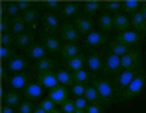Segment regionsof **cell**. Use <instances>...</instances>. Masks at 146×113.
Segmentation results:
<instances>
[{
	"instance_id": "cell-9",
	"label": "cell",
	"mask_w": 146,
	"mask_h": 113,
	"mask_svg": "<svg viewBox=\"0 0 146 113\" xmlns=\"http://www.w3.org/2000/svg\"><path fill=\"white\" fill-rule=\"evenodd\" d=\"M40 42L43 43V47L46 48V52H48L50 55H56V53H60L62 48H63V43H62L60 37L52 35V33H45V32H43L42 37H40Z\"/></svg>"
},
{
	"instance_id": "cell-8",
	"label": "cell",
	"mask_w": 146,
	"mask_h": 113,
	"mask_svg": "<svg viewBox=\"0 0 146 113\" xmlns=\"http://www.w3.org/2000/svg\"><path fill=\"white\" fill-rule=\"evenodd\" d=\"M106 42H108V35L105 32H101V30H93L90 35H86L83 38V45L88 50H93L96 47H105Z\"/></svg>"
},
{
	"instance_id": "cell-42",
	"label": "cell",
	"mask_w": 146,
	"mask_h": 113,
	"mask_svg": "<svg viewBox=\"0 0 146 113\" xmlns=\"http://www.w3.org/2000/svg\"><path fill=\"white\" fill-rule=\"evenodd\" d=\"M86 83H75L70 88V93L75 95V98H80V96H85V92H86Z\"/></svg>"
},
{
	"instance_id": "cell-2",
	"label": "cell",
	"mask_w": 146,
	"mask_h": 113,
	"mask_svg": "<svg viewBox=\"0 0 146 113\" xmlns=\"http://www.w3.org/2000/svg\"><path fill=\"white\" fill-rule=\"evenodd\" d=\"M143 66L139 68H131V70H123L118 76L111 78V83L115 86V93H116V103H123V95L128 90V86L131 85V82L136 78V75L141 72Z\"/></svg>"
},
{
	"instance_id": "cell-46",
	"label": "cell",
	"mask_w": 146,
	"mask_h": 113,
	"mask_svg": "<svg viewBox=\"0 0 146 113\" xmlns=\"http://www.w3.org/2000/svg\"><path fill=\"white\" fill-rule=\"evenodd\" d=\"M0 43H2V47H12V45H15V37L12 33H3L0 37Z\"/></svg>"
},
{
	"instance_id": "cell-39",
	"label": "cell",
	"mask_w": 146,
	"mask_h": 113,
	"mask_svg": "<svg viewBox=\"0 0 146 113\" xmlns=\"http://www.w3.org/2000/svg\"><path fill=\"white\" fill-rule=\"evenodd\" d=\"M17 5L20 12H27V10H32V9H40V2H33V0H17Z\"/></svg>"
},
{
	"instance_id": "cell-52",
	"label": "cell",
	"mask_w": 146,
	"mask_h": 113,
	"mask_svg": "<svg viewBox=\"0 0 146 113\" xmlns=\"http://www.w3.org/2000/svg\"><path fill=\"white\" fill-rule=\"evenodd\" d=\"M141 12H143V15L146 19V2H143V5H141Z\"/></svg>"
},
{
	"instance_id": "cell-40",
	"label": "cell",
	"mask_w": 146,
	"mask_h": 113,
	"mask_svg": "<svg viewBox=\"0 0 146 113\" xmlns=\"http://www.w3.org/2000/svg\"><path fill=\"white\" fill-rule=\"evenodd\" d=\"M0 33H12V19L7 15L0 17Z\"/></svg>"
},
{
	"instance_id": "cell-11",
	"label": "cell",
	"mask_w": 146,
	"mask_h": 113,
	"mask_svg": "<svg viewBox=\"0 0 146 113\" xmlns=\"http://www.w3.org/2000/svg\"><path fill=\"white\" fill-rule=\"evenodd\" d=\"M42 25H43L45 33H52V35H55V32H60V28H62L58 15L52 13V12L42 13Z\"/></svg>"
},
{
	"instance_id": "cell-17",
	"label": "cell",
	"mask_w": 146,
	"mask_h": 113,
	"mask_svg": "<svg viewBox=\"0 0 146 113\" xmlns=\"http://www.w3.org/2000/svg\"><path fill=\"white\" fill-rule=\"evenodd\" d=\"M25 55H27V58H32V60L38 62V60L46 58L48 52H46V48L43 47L42 42H33L28 48H25Z\"/></svg>"
},
{
	"instance_id": "cell-16",
	"label": "cell",
	"mask_w": 146,
	"mask_h": 113,
	"mask_svg": "<svg viewBox=\"0 0 146 113\" xmlns=\"http://www.w3.org/2000/svg\"><path fill=\"white\" fill-rule=\"evenodd\" d=\"M80 12H83V3H80V2H65L60 12H58V15H62L63 19H76V17H80Z\"/></svg>"
},
{
	"instance_id": "cell-20",
	"label": "cell",
	"mask_w": 146,
	"mask_h": 113,
	"mask_svg": "<svg viewBox=\"0 0 146 113\" xmlns=\"http://www.w3.org/2000/svg\"><path fill=\"white\" fill-rule=\"evenodd\" d=\"M68 93H70V88H66V86H63V85H58L56 88H53V90H50V93H48V98L53 102L55 105H62L70 98L68 96Z\"/></svg>"
},
{
	"instance_id": "cell-19",
	"label": "cell",
	"mask_w": 146,
	"mask_h": 113,
	"mask_svg": "<svg viewBox=\"0 0 146 113\" xmlns=\"http://www.w3.org/2000/svg\"><path fill=\"white\" fill-rule=\"evenodd\" d=\"M65 68H66L68 72H72V73L86 68V52H82L80 55L73 56L70 60H65Z\"/></svg>"
},
{
	"instance_id": "cell-49",
	"label": "cell",
	"mask_w": 146,
	"mask_h": 113,
	"mask_svg": "<svg viewBox=\"0 0 146 113\" xmlns=\"http://www.w3.org/2000/svg\"><path fill=\"white\" fill-rule=\"evenodd\" d=\"M9 73H10V72L7 70V66H5V63H3V65L0 66V76H2V82H3V83H7V82L10 80Z\"/></svg>"
},
{
	"instance_id": "cell-7",
	"label": "cell",
	"mask_w": 146,
	"mask_h": 113,
	"mask_svg": "<svg viewBox=\"0 0 146 113\" xmlns=\"http://www.w3.org/2000/svg\"><path fill=\"white\" fill-rule=\"evenodd\" d=\"M143 60V53L139 48H131L125 56H121V66L123 70H131V68H139Z\"/></svg>"
},
{
	"instance_id": "cell-12",
	"label": "cell",
	"mask_w": 146,
	"mask_h": 113,
	"mask_svg": "<svg viewBox=\"0 0 146 113\" xmlns=\"http://www.w3.org/2000/svg\"><path fill=\"white\" fill-rule=\"evenodd\" d=\"M22 95L25 100H30V102H38V100H43V86L38 83L36 80L30 82V83L22 90Z\"/></svg>"
},
{
	"instance_id": "cell-15",
	"label": "cell",
	"mask_w": 146,
	"mask_h": 113,
	"mask_svg": "<svg viewBox=\"0 0 146 113\" xmlns=\"http://www.w3.org/2000/svg\"><path fill=\"white\" fill-rule=\"evenodd\" d=\"M5 66H7V70H9L12 75H15V73L27 72V68L30 66V63H28V58H25L23 55H15L10 62L5 63Z\"/></svg>"
},
{
	"instance_id": "cell-29",
	"label": "cell",
	"mask_w": 146,
	"mask_h": 113,
	"mask_svg": "<svg viewBox=\"0 0 146 113\" xmlns=\"http://www.w3.org/2000/svg\"><path fill=\"white\" fill-rule=\"evenodd\" d=\"M85 98L88 100V103L103 105V100H101L100 93H98V90L95 88V85H93V83H88V86H86V92H85ZM103 106H105V105H103Z\"/></svg>"
},
{
	"instance_id": "cell-53",
	"label": "cell",
	"mask_w": 146,
	"mask_h": 113,
	"mask_svg": "<svg viewBox=\"0 0 146 113\" xmlns=\"http://www.w3.org/2000/svg\"><path fill=\"white\" fill-rule=\"evenodd\" d=\"M53 113H63V112H62V108H56V110H55Z\"/></svg>"
},
{
	"instance_id": "cell-30",
	"label": "cell",
	"mask_w": 146,
	"mask_h": 113,
	"mask_svg": "<svg viewBox=\"0 0 146 113\" xmlns=\"http://www.w3.org/2000/svg\"><path fill=\"white\" fill-rule=\"evenodd\" d=\"M0 7H2V15H7L10 19H13V17H17V15L22 13L17 5V2H2Z\"/></svg>"
},
{
	"instance_id": "cell-27",
	"label": "cell",
	"mask_w": 146,
	"mask_h": 113,
	"mask_svg": "<svg viewBox=\"0 0 146 113\" xmlns=\"http://www.w3.org/2000/svg\"><path fill=\"white\" fill-rule=\"evenodd\" d=\"M98 27L101 28V32L108 33L115 30V22H113V15L111 13H101L98 17Z\"/></svg>"
},
{
	"instance_id": "cell-54",
	"label": "cell",
	"mask_w": 146,
	"mask_h": 113,
	"mask_svg": "<svg viewBox=\"0 0 146 113\" xmlns=\"http://www.w3.org/2000/svg\"><path fill=\"white\" fill-rule=\"evenodd\" d=\"M75 113H86V110H76Z\"/></svg>"
},
{
	"instance_id": "cell-38",
	"label": "cell",
	"mask_w": 146,
	"mask_h": 113,
	"mask_svg": "<svg viewBox=\"0 0 146 113\" xmlns=\"http://www.w3.org/2000/svg\"><path fill=\"white\" fill-rule=\"evenodd\" d=\"M40 5L45 7V9L48 10V12H52V13H58L63 3H62L60 0H43V2H40Z\"/></svg>"
},
{
	"instance_id": "cell-24",
	"label": "cell",
	"mask_w": 146,
	"mask_h": 113,
	"mask_svg": "<svg viewBox=\"0 0 146 113\" xmlns=\"http://www.w3.org/2000/svg\"><path fill=\"white\" fill-rule=\"evenodd\" d=\"M56 66V62H55L53 58H43V60H38L35 62V65H33V70L36 72V75L38 73H46V72H52V70H56L55 68Z\"/></svg>"
},
{
	"instance_id": "cell-28",
	"label": "cell",
	"mask_w": 146,
	"mask_h": 113,
	"mask_svg": "<svg viewBox=\"0 0 146 113\" xmlns=\"http://www.w3.org/2000/svg\"><path fill=\"white\" fill-rule=\"evenodd\" d=\"M82 52L83 50H80L78 43H63V48H62L60 55H62V58H65V60H70L73 56L80 55Z\"/></svg>"
},
{
	"instance_id": "cell-21",
	"label": "cell",
	"mask_w": 146,
	"mask_h": 113,
	"mask_svg": "<svg viewBox=\"0 0 146 113\" xmlns=\"http://www.w3.org/2000/svg\"><path fill=\"white\" fill-rule=\"evenodd\" d=\"M113 22H115V32H116V33L131 30V19L128 17L126 13H123V12L115 13V15H113Z\"/></svg>"
},
{
	"instance_id": "cell-3",
	"label": "cell",
	"mask_w": 146,
	"mask_h": 113,
	"mask_svg": "<svg viewBox=\"0 0 146 113\" xmlns=\"http://www.w3.org/2000/svg\"><path fill=\"white\" fill-rule=\"evenodd\" d=\"M103 58H105V68H103V75L106 78H115L123 72V66H121V56L115 55L110 48H103Z\"/></svg>"
},
{
	"instance_id": "cell-34",
	"label": "cell",
	"mask_w": 146,
	"mask_h": 113,
	"mask_svg": "<svg viewBox=\"0 0 146 113\" xmlns=\"http://www.w3.org/2000/svg\"><path fill=\"white\" fill-rule=\"evenodd\" d=\"M141 5H143L141 0H123V13L133 15L141 10Z\"/></svg>"
},
{
	"instance_id": "cell-36",
	"label": "cell",
	"mask_w": 146,
	"mask_h": 113,
	"mask_svg": "<svg viewBox=\"0 0 146 113\" xmlns=\"http://www.w3.org/2000/svg\"><path fill=\"white\" fill-rule=\"evenodd\" d=\"M38 15H42L38 9H32V10H27V12L22 13V17H23V20H25L27 27L28 25H30V27H35V22L38 20Z\"/></svg>"
},
{
	"instance_id": "cell-47",
	"label": "cell",
	"mask_w": 146,
	"mask_h": 113,
	"mask_svg": "<svg viewBox=\"0 0 146 113\" xmlns=\"http://www.w3.org/2000/svg\"><path fill=\"white\" fill-rule=\"evenodd\" d=\"M88 100L85 98V96H80V98H75V106H76V110H86L88 108Z\"/></svg>"
},
{
	"instance_id": "cell-22",
	"label": "cell",
	"mask_w": 146,
	"mask_h": 113,
	"mask_svg": "<svg viewBox=\"0 0 146 113\" xmlns=\"http://www.w3.org/2000/svg\"><path fill=\"white\" fill-rule=\"evenodd\" d=\"M22 96H23V95L18 93V92H15V90H7V92H3L2 103L9 105V106H13V108H18L20 103L23 102V100H22Z\"/></svg>"
},
{
	"instance_id": "cell-10",
	"label": "cell",
	"mask_w": 146,
	"mask_h": 113,
	"mask_svg": "<svg viewBox=\"0 0 146 113\" xmlns=\"http://www.w3.org/2000/svg\"><path fill=\"white\" fill-rule=\"evenodd\" d=\"M30 82H33V78H32V73L27 70V72H22V73L10 75V80L7 82V85H9V90L18 92V90H23Z\"/></svg>"
},
{
	"instance_id": "cell-25",
	"label": "cell",
	"mask_w": 146,
	"mask_h": 113,
	"mask_svg": "<svg viewBox=\"0 0 146 113\" xmlns=\"http://www.w3.org/2000/svg\"><path fill=\"white\" fill-rule=\"evenodd\" d=\"M35 42V35H33V32H23V33H20L15 37V47L17 48H28L32 43Z\"/></svg>"
},
{
	"instance_id": "cell-37",
	"label": "cell",
	"mask_w": 146,
	"mask_h": 113,
	"mask_svg": "<svg viewBox=\"0 0 146 113\" xmlns=\"http://www.w3.org/2000/svg\"><path fill=\"white\" fill-rule=\"evenodd\" d=\"M90 80H91V73L86 68H83L80 72H75V73H73V82H75V83H86L88 85Z\"/></svg>"
},
{
	"instance_id": "cell-13",
	"label": "cell",
	"mask_w": 146,
	"mask_h": 113,
	"mask_svg": "<svg viewBox=\"0 0 146 113\" xmlns=\"http://www.w3.org/2000/svg\"><path fill=\"white\" fill-rule=\"evenodd\" d=\"M80 33H78V30L75 28L73 23L70 22H65L62 23V28H60V40H63L65 43H76V42H80Z\"/></svg>"
},
{
	"instance_id": "cell-48",
	"label": "cell",
	"mask_w": 146,
	"mask_h": 113,
	"mask_svg": "<svg viewBox=\"0 0 146 113\" xmlns=\"http://www.w3.org/2000/svg\"><path fill=\"white\" fill-rule=\"evenodd\" d=\"M86 113H105V106L103 105H93L90 103L86 108Z\"/></svg>"
},
{
	"instance_id": "cell-41",
	"label": "cell",
	"mask_w": 146,
	"mask_h": 113,
	"mask_svg": "<svg viewBox=\"0 0 146 113\" xmlns=\"http://www.w3.org/2000/svg\"><path fill=\"white\" fill-rule=\"evenodd\" d=\"M15 55H17V53H15V50L12 47H2L0 48V58H2V62H5V63L10 62Z\"/></svg>"
},
{
	"instance_id": "cell-5",
	"label": "cell",
	"mask_w": 146,
	"mask_h": 113,
	"mask_svg": "<svg viewBox=\"0 0 146 113\" xmlns=\"http://www.w3.org/2000/svg\"><path fill=\"white\" fill-rule=\"evenodd\" d=\"M86 52V70L91 75H100L103 73L105 68V58L103 53L96 52V50H85Z\"/></svg>"
},
{
	"instance_id": "cell-14",
	"label": "cell",
	"mask_w": 146,
	"mask_h": 113,
	"mask_svg": "<svg viewBox=\"0 0 146 113\" xmlns=\"http://www.w3.org/2000/svg\"><path fill=\"white\" fill-rule=\"evenodd\" d=\"M73 25L78 30L80 35L86 37V35H90L91 32L95 30V20L91 17H86V15H80V17H76L73 20Z\"/></svg>"
},
{
	"instance_id": "cell-43",
	"label": "cell",
	"mask_w": 146,
	"mask_h": 113,
	"mask_svg": "<svg viewBox=\"0 0 146 113\" xmlns=\"http://www.w3.org/2000/svg\"><path fill=\"white\" fill-rule=\"evenodd\" d=\"M38 106L42 108V110H45L46 113H53L56 110V105L50 100V98H43V100H40L38 102Z\"/></svg>"
},
{
	"instance_id": "cell-35",
	"label": "cell",
	"mask_w": 146,
	"mask_h": 113,
	"mask_svg": "<svg viewBox=\"0 0 146 113\" xmlns=\"http://www.w3.org/2000/svg\"><path fill=\"white\" fill-rule=\"evenodd\" d=\"M106 48H110L115 55H118V56H125L131 50L129 47H126L125 43H119V42H116V40H113V42H110L108 45H106Z\"/></svg>"
},
{
	"instance_id": "cell-50",
	"label": "cell",
	"mask_w": 146,
	"mask_h": 113,
	"mask_svg": "<svg viewBox=\"0 0 146 113\" xmlns=\"http://www.w3.org/2000/svg\"><path fill=\"white\" fill-rule=\"evenodd\" d=\"M2 113H15V108L13 106H9V105H3L2 103V110H0Z\"/></svg>"
},
{
	"instance_id": "cell-1",
	"label": "cell",
	"mask_w": 146,
	"mask_h": 113,
	"mask_svg": "<svg viewBox=\"0 0 146 113\" xmlns=\"http://www.w3.org/2000/svg\"><path fill=\"white\" fill-rule=\"evenodd\" d=\"M91 83L95 85V88L98 90V93H100L105 106L116 103L115 86H113V83H111L110 78H106L105 75H91Z\"/></svg>"
},
{
	"instance_id": "cell-51",
	"label": "cell",
	"mask_w": 146,
	"mask_h": 113,
	"mask_svg": "<svg viewBox=\"0 0 146 113\" xmlns=\"http://www.w3.org/2000/svg\"><path fill=\"white\" fill-rule=\"evenodd\" d=\"M33 113H46V112H45V110H42V108L36 105V106H35V112H33Z\"/></svg>"
},
{
	"instance_id": "cell-31",
	"label": "cell",
	"mask_w": 146,
	"mask_h": 113,
	"mask_svg": "<svg viewBox=\"0 0 146 113\" xmlns=\"http://www.w3.org/2000/svg\"><path fill=\"white\" fill-rule=\"evenodd\" d=\"M103 13H111V15H115V13H119V12H123V2H119V0H108V2H103Z\"/></svg>"
},
{
	"instance_id": "cell-23",
	"label": "cell",
	"mask_w": 146,
	"mask_h": 113,
	"mask_svg": "<svg viewBox=\"0 0 146 113\" xmlns=\"http://www.w3.org/2000/svg\"><path fill=\"white\" fill-rule=\"evenodd\" d=\"M131 27H133V30H136L138 33L146 35V19L141 10L131 15Z\"/></svg>"
},
{
	"instance_id": "cell-26",
	"label": "cell",
	"mask_w": 146,
	"mask_h": 113,
	"mask_svg": "<svg viewBox=\"0 0 146 113\" xmlns=\"http://www.w3.org/2000/svg\"><path fill=\"white\" fill-rule=\"evenodd\" d=\"M56 72V76H58V83L63 85V86H66V88H72L73 85H75V82H73V73L72 72H68L66 68H56L55 70Z\"/></svg>"
},
{
	"instance_id": "cell-45",
	"label": "cell",
	"mask_w": 146,
	"mask_h": 113,
	"mask_svg": "<svg viewBox=\"0 0 146 113\" xmlns=\"http://www.w3.org/2000/svg\"><path fill=\"white\" fill-rule=\"evenodd\" d=\"M60 108H62V112H63V113H75V112H76V106H75V98H68V100H66V102L60 106Z\"/></svg>"
},
{
	"instance_id": "cell-33",
	"label": "cell",
	"mask_w": 146,
	"mask_h": 113,
	"mask_svg": "<svg viewBox=\"0 0 146 113\" xmlns=\"http://www.w3.org/2000/svg\"><path fill=\"white\" fill-rule=\"evenodd\" d=\"M101 7H103V2H100V0H88V2L83 3V15L91 17L98 10H101Z\"/></svg>"
},
{
	"instance_id": "cell-6",
	"label": "cell",
	"mask_w": 146,
	"mask_h": 113,
	"mask_svg": "<svg viewBox=\"0 0 146 113\" xmlns=\"http://www.w3.org/2000/svg\"><path fill=\"white\" fill-rule=\"evenodd\" d=\"M116 42L119 43H125L126 47L129 48H138L143 42H145V35H141V33H138L136 30H126V32H121V33H116V37H115Z\"/></svg>"
},
{
	"instance_id": "cell-4",
	"label": "cell",
	"mask_w": 146,
	"mask_h": 113,
	"mask_svg": "<svg viewBox=\"0 0 146 113\" xmlns=\"http://www.w3.org/2000/svg\"><path fill=\"white\" fill-rule=\"evenodd\" d=\"M146 86V70L141 68V72L136 75V78L131 82V85L128 86V90L123 95V102H128V100H133L136 98L138 95H141V92L145 90Z\"/></svg>"
},
{
	"instance_id": "cell-32",
	"label": "cell",
	"mask_w": 146,
	"mask_h": 113,
	"mask_svg": "<svg viewBox=\"0 0 146 113\" xmlns=\"http://www.w3.org/2000/svg\"><path fill=\"white\" fill-rule=\"evenodd\" d=\"M23 32H27V23H25V20L22 17V13H20V15L12 19V35L17 37V35L23 33Z\"/></svg>"
},
{
	"instance_id": "cell-18",
	"label": "cell",
	"mask_w": 146,
	"mask_h": 113,
	"mask_svg": "<svg viewBox=\"0 0 146 113\" xmlns=\"http://www.w3.org/2000/svg\"><path fill=\"white\" fill-rule=\"evenodd\" d=\"M38 83L42 85L43 88H48V90H53L58 86V76H56V72L52 70V72H46V73H38L35 78Z\"/></svg>"
},
{
	"instance_id": "cell-44",
	"label": "cell",
	"mask_w": 146,
	"mask_h": 113,
	"mask_svg": "<svg viewBox=\"0 0 146 113\" xmlns=\"http://www.w3.org/2000/svg\"><path fill=\"white\" fill-rule=\"evenodd\" d=\"M33 112H35V106L30 100H23L18 106V113H33Z\"/></svg>"
}]
</instances>
